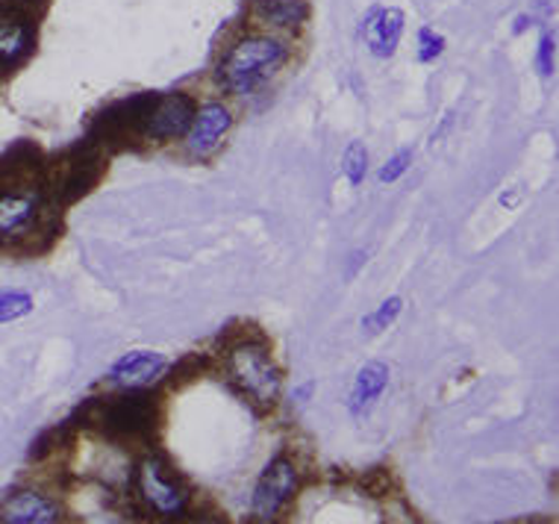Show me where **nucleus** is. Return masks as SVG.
Here are the masks:
<instances>
[{"instance_id":"obj_1","label":"nucleus","mask_w":559,"mask_h":524,"mask_svg":"<svg viewBox=\"0 0 559 524\" xmlns=\"http://www.w3.org/2000/svg\"><path fill=\"white\" fill-rule=\"evenodd\" d=\"M289 59V48L274 36H245L233 41L218 62V80L233 95H251L265 80H271Z\"/></svg>"},{"instance_id":"obj_2","label":"nucleus","mask_w":559,"mask_h":524,"mask_svg":"<svg viewBox=\"0 0 559 524\" xmlns=\"http://www.w3.org/2000/svg\"><path fill=\"white\" fill-rule=\"evenodd\" d=\"M227 378L253 409L269 413L277 407L280 392H283V374L262 342L241 340L227 350Z\"/></svg>"},{"instance_id":"obj_3","label":"nucleus","mask_w":559,"mask_h":524,"mask_svg":"<svg viewBox=\"0 0 559 524\" xmlns=\"http://www.w3.org/2000/svg\"><path fill=\"white\" fill-rule=\"evenodd\" d=\"M83 416H92L109 439H142L156 425V404L142 389H127V395L107 401H88Z\"/></svg>"},{"instance_id":"obj_4","label":"nucleus","mask_w":559,"mask_h":524,"mask_svg":"<svg viewBox=\"0 0 559 524\" xmlns=\"http://www.w3.org/2000/svg\"><path fill=\"white\" fill-rule=\"evenodd\" d=\"M135 492L159 519H180L189 510V486L165 456H145L135 468Z\"/></svg>"},{"instance_id":"obj_5","label":"nucleus","mask_w":559,"mask_h":524,"mask_svg":"<svg viewBox=\"0 0 559 524\" xmlns=\"http://www.w3.org/2000/svg\"><path fill=\"white\" fill-rule=\"evenodd\" d=\"M41 215V189L27 180L0 183V245L19 242L33 234Z\"/></svg>"},{"instance_id":"obj_6","label":"nucleus","mask_w":559,"mask_h":524,"mask_svg":"<svg viewBox=\"0 0 559 524\" xmlns=\"http://www.w3.org/2000/svg\"><path fill=\"white\" fill-rule=\"evenodd\" d=\"M295 492H298V466L292 463L289 456H274L262 472L257 489H253V519L262 524L274 522L295 498Z\"/></svg>"},{"instance_id":"obj_7","label":"nucleus","mask_w":559,"mask_h":524,"mask_svg":"<svg viewBox=\"0 0 559 524\" xmlns=\"http://www.w3.org/2000/svg\"><path fill=\"white\" fill-rule=\"evenodd\" d=\"M194 100L183 92H171V95H154L151 107L142 121V136L165 142V139L186 136V130L194 118Z\"/></svg>"},{"instance_id":"obj_8","label":"nucleus","mask_w":559,"mask_h":524,"mask_svg":"<svg viewBox=\"0 0 559 524\" xmlns=\"http://www.w3.org/2000/svg\"><path fill=\"white\" fill-rule=\"evenodd\" d=\"M104 175V156L97 147H83L66 156L53 171V194L59 201H78L97 183V177Z\"/></svg>"},{"instance_id":"obj_9","label":"nucleus","mask_w":559,"mask_h":524,"mask_svg":"<svg viewBox=\"0 0 559 524\" xmlns=\"http://www.w3.org/2000/svg\"><path fill=\"white\" fill-rule=\"evenodd\" d=\"M230 127V109L224 107V104H203L201 109H194L192 124L186 130V151L198 156V159L215 154Z\"/></svg>"},{"instance_id":"obj_10","label":"nucleus","mask_w":559,"mask_h":524,"mask_svg":"<svg viewBox=\"0 0 559 524\" xmlns=\"http://www.w3.org/2000/svg\"><path fill=\"white\" fill-rule=\"evenodd\" d=\"M33 39H36V33H33L27 12L0 3V66L12 69V66L24 62L33 50Z\"/></svg>"},{"instance_id":"obj_11","label":"nucleus","mask_w":559,"mask_h":524,"mask_svg":"<svg viewBox=\"0 0 559 524\" xmlns=\"http://www.w3.org/2000/svg\"><path fill=\"white\" fill-rule=\"evenodd\" d=\"M404 12L397 7H380V10L368 12L366 24H362V39H366L368 50L377 59L395 57L401 36H404Z\"/></svg>"},{"instance_id":"obj_12","label":"nucleus","mask_w":559,"mask_h":524,"mask_svg":"<svg viewBox=\"0 0 559 524\" xmlns=\"http://www.w3.org/2000/svg\"><path fill=\"white\" fill-rule=\"evenodd\" d=\"M59 507L36 489H21L0 507V524H57Z\"/></svg>"},{"instance_id":"obj_13","label":"nucleus","mask_w":559,"mask_h":524,"mask_svg":"<svg viewBox=\"0 0 559 524\" xmlns=\"http://www.w3.org/2000/svg\"><path fill=\"white\" fill-rule=\"evenodd\" d=\"M165 371V357L156 350H130L118 359L109 378L112 383L124 389H145L156 383V378Z\"/></svg>"},{"instance_id":"obj_14","label":"nucleus","mask_w":559,"mask_h":524,"mask_svg":"<svg viewBox=\"0 0 559 524\" xmlns=\"http://www.w3.org/2000/svg\"><path fill=\"white\" fill-rule=\"evenodd\" d=\"M389 386V366L386 362H366L354 378V386L347 392V409L350 416H366L368 409L374 407L383 389Z\"/></svg>"},{"instance_id":"obj_15","label":"nucleus","mask_w":559,"mask_h":524,"mask_svg":"<svg viewBox=\"0 0 559 524\" xmlns=\"http://www.w3.org/2000/svg\"><path fill=\"white\" fill-rule=\"evenodd\" d=\"M251 15L265 27L292 29L300 27L309 15V7L304 0H257Z\"/></svg>"},{"instance_id":"obj_16","label":"nucleus","mask_w":559,"mask_h":524,"mask_svg":"<svg viewBox=\"0 0 559 524\" xmlns=\"http://www.w3.org/2000/svg\"><path fill=\"white\" fill-rule=\"evenodd\" d=\"M33 307H36V301H33L29 291L3 289L0 291V324H12V321L27 319Z\"/></svg>"},{"instance_id":"obj_17","label":"nucleus","mask_w":559,"mask_h":524,"mask_svg":"<svg viewBox=\"0 0 559 524\" xmlns=\"http://www.w3.org/2000/svg\"><path fill=\"white\" fill-rule=\"evenodd\" d=\"M342 175L347 177L350 186H362V180L368 177V151L362 142H350L342 156Z\"/></svg>"},{"instance_id":"obj_18","label":"nucleus","mask_w":559,"mask_h":524,"mask_svg":"<svg viewBox=\"0 0 559 524\" xmlns=\"http://www.w3.org/2000/svg\"><path fill=\"white\" fill-rule=\"evenodd\" d=\"M401 310H404V301L397 298V295H392V298H386V301L380 303L371 315H366L362 319V327H366V333H380V331H389L392 324H395V319L401 315Z\"/></svg>"},{"instance_id":"obj_19","label":"nucleus","mask_w":559,"mask_h":524,"mask_svg":"<svg viewBox=\"0 0 559 524\" xmlns=\"http://www.w3.org/2000/svg\"><path fill=\"white\" fill-rule=\"evenodd\" d=\"M448 48V41H444L442 33H436L433 27H421L418 29V59L421 62H433L439 59Z\"/></svg>"},{"instance_id":"obj_20","label":"nucleus","mask_w":559,"mask_h":524,"mask_svg":"<svg viewBox=\"0 0 559 524\" xmlns=\"http://www.w3.org/2000/svg\"><path fill=\"white\" fill-rule=\"evenodd\" d=\"M409 163H413V151H397L395 156H389L386 166L377 171V180L380 183H395L409 171Z\"/></svg>"},{"instance_id":"obj_21","label":"nucleus","mask_w":559,"mask_h":524,"mask_svg":"<svg viewBox=\"0 0 559 524\" xmlns=\"http://www.w3.org/2000/svg\"><path fill=\"white\" fill-rule=\"evenodd\" d=\"M536 66H539L542 78H550L557 69V39L554 33H542L539 50H536Z\"/></svg>"},{"instance_id":"obj_22","label":"nucleus","mask_w":559,"mask_h":524,"mask_svg":"<svg viewBox=\"0 0 559 524\" xmlns=\"http://www.w3.org/2000/svg\"><path fill=\"white\" fill-rule=\"evenodd\" d=\"M0 3H7V7H12V10H19V12H33L36 7H41L45 0H0Z\"/></svg>"},{"instance_id":"obj_23","label":"nucleus","mask_w":559,"mask_h":524,"mask_svg":"<svg viewBox=\"0 0 559 524\" xmlns=\"http://www.w3.org/2000/svg\"><path fill=\"white\" fill-rule=\"evenodd\" d=\"M366 257H368V251L354 253V265H350V269H347V277H354V274H357L359 265H366Z\"/></svg>"},{"instance_id":"obj_24","label":"nucleus","mask_w":559,"mask_h":524,"mask_svg":"<svg viewBox=\"0 0 559 524\" xmlns=\"http://www.w3.org/2000/svg\"><path fill=\"white\" fill-rule=\"evenodd\" d=\"M531 15H519V19H515V27H512V33H515V36H519V33H524V29L531 27Z\"/></svg>"},{"instance_id":"obj_25","label":"nucleus","mask_w":559,"mask_h":524,"mask_svg":"<svg viewBox=\"0 0 559 524\" xmlns=\"http://www.w3.org/2000/svg\"><path fill=\"white\" fill-rule=\"evenodd\" d=\"M192 524H218V522H210V519H201V522H192Z\"/></svg>"}]
</instances>
